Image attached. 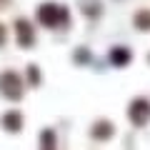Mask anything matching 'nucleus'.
I'll return each mask as SVG.
<instances>
[{
  "label": "nucleus",
  "instance_id": "1",
  "mask_svg": "<svg viewBox=\"0 0 150 150\" xmlns=\"http://www.w3.org/2000/svg\"><path fill=\"white\" fill-rule=\"evenodd\" d=\"M38 15H40V20H43L45 25H55V23H60V20H68V8H58V5H53V3H48V5H43L38 10Z\"/></svg>",
  "mask_w": 150,
  "mask_h": 150
},
{
  "label": "nucleus",
  "instance_id": "2",
  "mask_svg": "<svg viewBox=\"0 0 150 150\" xmlns=\"http://www.w3.org/2000/svg\"><path fill=\"white\" fill-rule=\"evenodd\" d=\"M130 112H133L135 123H143V118H148V115H150V108H148V103H145V100H135Z\"/></svg>",
  "mask_w": 150,
  "mask_h": 150
},
{
  "label": "nucleus",
  "instance_id": "3",
  "mask_svg": "<svg viewBox=\"0 0 150 150\" xmlns=\"http://www.w3.org/2000/svg\"><path fill=\"white\" fill-rule=\"evenodd\" d=\"M18 30H20V43L23 45H30L33 43V30H30V25H28V23H18Z\"/></svg>",
  "mask_w": 150,
  "mask_h": 150
},
{
  "label": "nucleus",
  "instance_id": "4",
  "mask_svg": "<svg viewBox=\"0 0 150 150\" xmlns=\"http://www.w3.org/2000/svg\"><path fill=\"white\" fill-rule=\"evenodd\" d=\"M110 55H112V63H115V65H123V63H128V60H130V53H128V50H123V48H115Z\"/></svg>",
  "mask_w": 150,
  "mask_h": 150
},
{
  "label": "nucleus",
  "instance_id": "5",
  "mask_svg": "<svg viewBox=\"0 0 150 150\" xmlns=\"http://www.w3.org/2000/svg\"><path fill=\"white\" fill-rule=\"evenodd\" d=\"M135 25L143 30V28H150V13L148 10H140L138 13V18H135Z\"/></svg>",
  "mask_w": 150,
  "mask_h": 150
}]
</instances>
